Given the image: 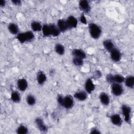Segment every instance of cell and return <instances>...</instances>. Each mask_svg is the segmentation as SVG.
Returning <instances> with one entry per match:
<instances>
[{
	"mask_svg": "<svg viewBox=\"0 0 134 134\" xmlns=\"http://www.w3.org/2000/svg\"><path fill=\"white\" fill-rule=\"evenodd\" d=\"M88 30L91 37L94 39H98L102 34L101 28L93 23L88 24Z\"/></svg>",
	"mask_w": 134,
	"mask_h": 134,
	"instance_id": "1",
	"label": "cell"
},
{
	"mask_svg": "<svg viewBox=\"0 0 134 134\" xmlns=\"http://www.w3.org/2000/svg\"><path fill=\"white\" fill-rule=\"evenodd\" d=\"M16 38L20 43H23L32 41L34 39L35 36L32 31L29 30L26 32L19 33Z\"/></svg>",
	"mask_w": 134,
	"mask_h": 134,
	"instance_id": "2",
	"label": "cell"
},
{
	"mask_svg": "<svg viewBox=\"0 0 134 134\" xmlns=\"http://www.w3.org/2000/svg\"><path fill=\"white\" fill-rule=\"evenodd\" d=\"M121 110L124 116L125 121L127 123H130L131 122V108L128 105L124 104L121 106Z\"/></svg>",
	"mask_w": 134,
	"mask_h": 134,
	"instance_id": "3",
	"label": "cell"
},
{
	"mask_svg": "<svg viewBox=\"0 0 134 134\" xmlns=\"http://www.w3.org/2000/svg\"><path fill=\"white\" fill-rule=\"evenodd\" d=\"M111 91L113 95L116 96H119L122 94L124 88L120 84L114 83L111 84Z\"/></svg>",
	"mask_w": 134,
	"mask_h": 134,
	"instance_id": "4",
	"label": "cell"
},
{
	"mask_svg": "<svg viewBox=\"0 0 134 134\" xmlns=\"http://www.w3.org/2000/svg\"><path fill=\"white\" fill-rule=\"evenodd\" d=\"M74 105V100L73 98L71 95H66L63 97V102L62 107L65 109H69L73 107Z\"/></svg>",
	"mask_w": 134,
	"mask_h": 134,
	"instance_id": "5",
	"label": "cell"
},
{
	"mask_svg": "<svg viewBox=\"0 0 134 134\" xmlns=\"http://www.w3.org/2000/svg\"><path fill=\"white\" fill-rule=\"evenodd\" d=\"M36 125L38 129L42 132H47L48 130V126L44 123L43 119L40 117H37L35 119Z\"/></svg>",
	"mask_w": 134,
	"mask_h": 134,
	"instance_id": "6",
	"label": "cell"
},
{
	"mask_svg": "<svg viewBox=\"0 0 134 134\" xmlns=\"http://www.w3.org/2000/svg\"><path fill=\"white\" fill-rule=\"evenodd\" d=\"M79 6L83 13H88L90 12L91 7L89 2L86 0H81L79 2Z\"/></svg>",
	"mask_w": 134,
	"mask_h": 134,
	"instance_id": "7",
	"label": "cell"
},
{
	"mask_svg": "<svg viewBox=\"0 0 134 134\" xmlns=\"http://www.w3.org/2000/svg\"><path fill=\"white\" fill-rule=\"evenodd\" d=\"M110 58L112 60V61H113L114 62H117L120 60L121 57V54L120 51L118 49L115 48L110 52Z\"/></svg>",
	"mask_w": 134,
	"mask_h": 134,
	"instance_id": "8",
	"label": "cell"
},
{
	"mask_svg": "<svg viewBox=\"0 0 134 134\" xmlns=\"http://www.w3.org/2000/svg\"><path fill=\"white\" fill-rule=\"evenodd\" d=\"M85 91L88 94H91L95 90V85L94 84L91 79H87L84 85Z\"/></svg>",
	"mask_w": 134,
	"mask_h": 134,
	"instance_id": "9",
	"label": "cell"
},
{
	"mask_svg": "<svg viewBox=\"0 0 134 134\" xmlns=\"http://www.w3.org/2000/svg\"><path fill=\"white\" fill-rule=\"evenodd\" d=\"M57 26L60 30L61 32H64L66 31L70 30V28L66 23V20L60 19L57 21Z\"/></svg>",
	"mask_w": 134,
	"mask_h": 134,
	"instance_id": "10",
	"label": "cell"
},
{
	"mask_svg": "<svg viewBox=\"0 0 134 134\" xmlns=\"http://www.w3.org/2000/svg\"><path fill=\"white\" fill-rule=\"evenodd\" d=\"M110 119L111 122L116 126H120L122 123L121 118L118 114H115L111 115L110 116Z\"/></svg>",
	"mask_w": 134,
	"mask_h": 134,
	"instance_id": "11",
	"label": "cell"
},
{
	"mask_svg": "<svg viewBox=\"0 0 134 134\" xmlns=\"http://www.w3.org/2000/svg\"><path fill=\"white\" fill-rule=\"evenodd\" d=\"M17 86L18 89L21 92H24L26 90L28 87V82L26 79L24 78L19 79L17 82Z\"/></svg>",
	"mask_w": 134,
	"mask_h": 134,
	"instance_id": "12",
	"label": "cell"
},
{
	"mask_svg": "<svg viewBox=\"0 0 134 134\" xmlns=\"http://www.w3.org/2000/svg\"><path fill=\"white\" fill-rule=\"evenodd\" d=\"M66 21L70 29L76 28L77 27L78 23L77 20L74 16L72 15L69 16L66 19Z\"/></svg>",
	"mask_w": 134,
	"mask_h": 134,
	"instance_id": "13",
	"label": "cell"
},
{
	"mask_svg": "<svg viewBox=\"0 0 134 134\" xmlns=\"http://www.w3.org/2000/svg\"><path fill=\"white\" fill-rule=\"evenodd\" d=\"M72 55L75 58H79L84 59L86 57L85 52L80 49H74L72 51Z\"/></svg>",
	"mask_w": 134,
	"mask_h": 134,
	"instance_id": "14",
	"label": "cell"
},
{
	"mask_svg": "<svg viewBox=\"0 0 134 134\" xmlns=\"http://www.w3.org/2000/svg\"><path fill=\"white\" fill-rule=\"evenodd\" d=\"M103 45L104 48L109 52H110L115 48L114 43L110 39H106L104 40L103 42Z\"/></svg>",
	"mask_w": 134,
	"mask_h": 134,
	"instance_id": "15",
	"label": "cell"
},
{
	"mask_svg": "<svg viewBox=\"0 0 134 134\" xmlns=\"http://www.w3.org/2000/svg\"><path fill=\"white\" fill-rule=\"evenodd\" d=\"M73 96L79 101H84L87 98V94L86 92L80 91L75 93Z\"/></svg>",
	"mask_w": 134,
	"mask_h": 134,
	"instance_id": "16",
	"label": "cell"
},
{
	"mask_svg": "<svg viewBox=\"0 0 134 134\" xmlns=\"http://www.w3.org/2000/svg\"><path fill=\"white\" fill-rule=\"evenodd\" d=\"M46 80L47 76L45 73L42 71H39L37 74V81L38 83L40 85H42L45 83Z\"/></svg>",
	"mask_w": 134,
	"mask_h": 134,
	"instance_id": "17",
	"label": "cell"
},
{
	"mask_svg": "<svg viewBox=\"0 0 134 134\" xmlns=\"http://www.w3.org/2000/svg\"><path fill=\"white\" fill-rule=\"evenodd\" d=\"M99 100L101 103L105 106H107L110 102V98L107 94L103 92L99 95Z\"/></svg>",
	"mask_w": 134,
	"mask_h": 134,
	"instance_id": "18",
	"label": "cell"
},
{
	"mask_svg": "<svg viewBox=\"0 0 134 134\" xmlns=\"http://www.w3.org/2000/svg\"><path fill=\"white\" fill-rule=\"evenodd\" d=\"M8 29L9 31L13 35H18L19 34V28L17 24L11 23L8 25Z\"/></svg>",
	"mask_w": 134,
	"mask_h": 134,
	"instance_id": "19",
	"label": "cell"
},
{
	"mask_svg": "<svg viewBox=\"0 0 134 134\" xmlns=\"http://www.w3.org/2000/svg\"><path fill=\"white\" fill-rule=\"evenodd\" d=\"M49 26L50 28L51 36L53 37H57L60 34L61 31L57 25H55L54 24H49Z\"/></svg>",
	"mask_w": 134,
	"mask_h": 134,
	"instance_id": "20",
	"label": "cell"
},
{
	"mask_svg": "<svg viewBox=\"0 0 134 134\" xmlns=\"http://www.w3.org/2000/svg\"><path fill=\"white\" fill-rule=\"evenodd\" d=\"M125 85L130 88H133L134 87V76L129 75L125 78L124 80Z\"/></svg>",
	"mask_w": 134,
	"mask_h": 134,
	"instance_id": "21",
	"label": "cell"
},
{
	"mask_svg": "<svg viewBox=\"0 0 134 134\" xmlns=\"http://www.w3.org/2000/svg\"><path fill=\"white\" fill-rule=\"evenodd\" d=\"M42 25L37 21H33L31 23V28L34 31H40L42 30Z\"/></svg>",
	"mask_w": 134,
	"mask_h": 134,
	"instance_id": "22",
	"label": "cell"
},
{
	"mask_svg": "<svg viewBox=\"0 0 134 134\" xmlns=\"http://www.w3.org/2000/svg\"><path fill=\"white\" fill-rule=\"evenodd\" d=\"M54 50L55 52L60 55H63L65 52L64 47L61 43H59L55 44L54 47Z\"/></svg>",
	"mask_w": 134,
	"mask_h": 134,
	"instance_id": "23",
	"label": "cell"
},
{
	"mask_svg": "<svg viewBox=\"0 0 134 134\" xmlns=\"http://www.w3.org/2000/svg\"><path fill=\"white\" fill-rule=\"evenodd\" d=\"M43 36L44 37H50L51 36V31H50V28L49 26V24H44L42 25V30Z\"/></svg>",
	"mask_w": 134,
	"mask_h": 134,
	"instance_id": "24",
	"label": "cell"
},
{
	"mask_svg": "<svg viewBox=\"0 0 134 134\" xmlns=\"http://www.w3.org/2000/svg\"><path fill=\"white\" fill-rule=\"evenodd\" d=\"M10 99L13 102L18 103L21 99L20 95L17 91H13L10 95Z\"/></svg>",
	"mask_w": 134,
	"mask_h": 134,
	"instance_id": "25",
	"label": "cell"
},
{
	"mask_svg": "<svg viewBox=\"0 0 134 134\" xmlns=\"http://www.w3.org/2000/svg\"><path fill=\"white\" fill-rule=\"evenodd\" d=\"M16 132L18 134H27L28 133V129L26 126L20 125L17 128Z\"/></svg>",
	"mask_w": 134,
	"mask_h": 134,
	"instance_id": "26",
	"label": "cell"
},
{
	"mask_svg": "<svg viewBox=\"0 0 134 134\" xmlns=\"http://www.w3.org/2000/svg\"><path fill=\"white\" fill-rule=\"evenodd\" d=\"M26 102L28 105L33 106L36 103V98L34 95L29 94L26 97Z\"/></svg>",
	"mask_w": 134,
	"mask_h": 134,
	"instance_id": "27",
	"label": "cell"
},
{
	"mask_svg": "<svg viewBox=\"0 0 134 134\" xmlns=\"http://www.w3.org/2000/svg\"><path fill=\"white\" fill-rule=\"evenodd\" d=\"M125 77L120 74H115L114 75V83H122L124 82Z\"/></svg>",
	"mask_w": 134,
	"mask_h": 134,
	"instance_id": "28",
	"label": "cell"
},
{
	"mask_svg": "<svg viewBox=\"0 0 134 134\" xmlns=\"http://www.w3.org/2000/svg\"><path fill=\"white\" fill-rule=\"evenodd\" d=\"M83 60L84 59H81V58L74 57L73 60H72V63L75 66H81L84 63Z\"/></svg>",
	"mask_w": 134,
	"mask_h": 134,
	"instance_id": "29",
	"label": "cell"
},
{
	"mask_svg": "<svg viewBox=\"0 0 134 134\" xmlns=\"http://www.w3.org/2000/svg\"><path fill=\"white\" fill-rule=\"evenodd\" d=\"M106 81L110 84H112L113 83H114V75L112 74H108L106 77Z\"/></svg>",
	"mask_w": 134,
	"mask_h": 134,
	"instance_id": "30",
	"label": "cell"
},
{
	"mask_svg": "<svg viewBox=\"0 0 134 134\" xmlns=\"http://www.w3.org/2000/svg\"><path fill=\"white\" fill-rule=\"evenodd\" d=\"M102 73L100 71H99V70H96L94 72V73L93 77L95 80H97V79H99L102 76Z\"/></svg>",
	"mask_w": 134,
	"mask_h": 134,
	"instance_id": "31",
	"label": "cell"
},
{
	"mask_svg": "<svg viewBox=\"0 0 134 134\" xmlns=\"http://www.w3.org/2000/svg\"><path fill=\"white\" fill-rule=\"evenodd\" d=\"M80 21L83 24H85V25H86L87 24V20H86V18L85 16V15H84V13H82L81 16H80Z\"/></svg>",
	"mask_w": 134,
	"mask_h": 134,
	"instance_id": "32",
	"label": "cell"
},
{
	"mask_svg": "<svg viewBox=\"0 0 134 134\" xmlns=\"http://www.w3.org/2000/svg\"><path fill=\"white\" fill-rule=\"evenodd\" d=\"M57 102L62 107L63 105V97L61 95H58L57 96Z\"/></svg>",
	"mask_w": 134,
	"mask_h": 134,
	"instance_id": "33",
	"label": "cell"
},
{
	"mask_svg": "<svg viewBox=\"0 0 134 134\" xmlns=\"http://www.w3.org/2000/svg\"><path fill=\"white\" fill-rule=\"evenodd\" d=\"M90 133H100V131L96 127L92 128L90 132Z\"/></svg>",
	"mask_w": 134,
	"mask_h": 134,
	"instance_id": "34",
	"label": "cell"
},
{
	"mask_svg": "<svg viewBox=\"0 0 134 134\" xmlns=\"http://www.w3.org/2000/svg\"><path fill=\"white\" fill-rule=\"evenodd\" d=\"M12 3L14 5H17V6H19L21 4V1L20 0H13L12 1Z\"/></svg>",
	"mask_w": 134,
	"mask_h": 134,
	"instance_id": "35",
	"label": "cell"
},
{
	"mask_svg": "<svg viewBox=\"0 0 134 134\" xmlns=\"http://www.w3.org/2000/svg\"><path fill=\"white\" fill-rule=\"evenodd\" d=\"M5 5H6V1H4V0L1 1V3H0V6L1 7H4L5 6Z\"/></svg>",
	"mask_w": 134,
	"mask_h": 134,
	"instance_id": "36",
	"label": "cell"
},
{
	"mask_svg": "<svg viewBox=\"0 0 134 134\" xmlns=\"http://www.w3.org/2000/svg\"><path fill=\"white\" fill-rule=\"evenodd\" d=\"M55 74V70L54 69H51L49 71V74L51 76H53Z\"/></svg>",
	"mask_w": 134,
	"mask_h": 134,
	"instance_id": "37",
	"label": "cell"
}]
</instances>
